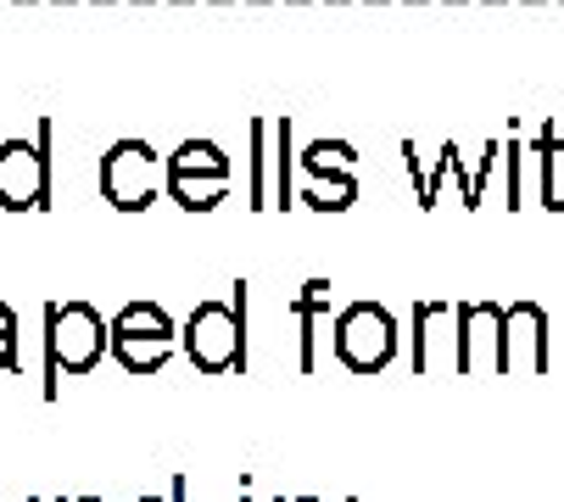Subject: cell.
<instances>
[{"label":"cell","mask_w":564,"mask_h":502,"mask_svg":"<svg viewBox=\"0 0 564 502\" xmlns=\"http://www.w3.org/2000/svg\"><path fill=\"white\" fill-rule=\"evenodd\" d=\"M180 347H185V358L202 374H240V369H247V280L235 285L229 302L191 307Z\"/></svg>","instance_id":"cell-1"},{"label":"cell","mask_w":564,"mask_h":502,"mask_svg":"<svg viewBox=\"0 0 564 502\" xmlns=\"http://www.w3.org/2000/svg\"><path fill=\"white\" fill-rule=\"evenodd\" d=\"M291 140H296V118L291 112H258L252 123H247V145H252V212H269V207H280V212H291L296 207V179L291 174H302V151H291Z\"/></svg>","instance_id":"cell-2"},{"label":"cell","mask_w":564,"mask_h":502,"mask_svg":"<svg viewBox=\"0 0 564 502\" xmlns=\"http://www.w3.org/2000/svg\"><path fill=\"white\" fill-rule=\"evenodd\" d=\"M101 196L112 212H145L156 196L169 190V156H156L145 140L123 134L101 151Z\"/></svg>","instance_id":"cell-3"},{"label":"cell","mask_w":564,"mask_h":502,"mask_svg":"<svg viewBox=\"0 0 564 502\" xmlns=\"http://www.w3.org/2000/svg\"><path fill=\"white\" fill-rule=\"evenodd\" d=\"M112 352V324L90 302H51L45 307V358L62 374H90Z\"/></svg>","instance_id":"cell-4"},{"label":"cell","mask_w":564,"mask_h":502,"mask_svg":"<svg viewBox=\"0 0 564 502\" xmlns=\"http://www.w3.org/2000/svg\"><path fill=\"white\" fill-rule=\"evenodd\" d=\"M180 335H185V329L169 318V307H156V302H129V307L112 318V358L123 363V374L145 380V374H156V369L174 358Z\"/></svg>","instance_id":"cell-5"},{"label":"cell","mask_w":564,"mask_h":502,"mask_svg":"<svg viewBox=\"0 0 564 502\" xmlns=\"http://www.w3.org/2000/svg\"><path fill=\"white\" fill-rule=\"evenodd\" d=\"M336 358L352 374H380L397 358V313L380 302H352L336 313Z\"/></svg>","instance_id":"cell-6"},{"label":"cell","mask_w":564,"mask_h":502,"mask_svg":"<svg viewBox=\"0 0 564 502\" xmlns=\"http://www.w3.org/2000/svg\"><path fill=\"white\" fill-rule=\"evenodd\" d=\"M51 207V118L40 140H0V212Z\"/></svg>","instance_id":"cell-7"},{"label":"cell","mask_w":564,"mask_h":502,"mask_svg":"<svg viewBox=\"0 0 564 502\" xmlns=\"http://www.w3.org/2000/svg\"><path fill=\"white\" fill-rule=\"evenodd\" d=\"M169 196L185 212H213L229 196V156L213 140H180L169 156Z\"/></svg>","instance_id":"cell-8"},{"label":"cell","mask_w":564,"mask_h":502,"mask_svg":"<svg viewBox=\"0 0 564 502\" xmlns=\"http://www.w3.org/2000/svg\"><path fill=\"white\" fill-rule=\"evenodd\" d=\"M458 374V302H414V374Z\"/></svg>","instance_id":"cell-9"},{"label":"cell","mask_w":564,"mask_h":502,"mask_svg":"<svg viewBox=\"0 0 564 502\" xmlns=\"http://www.w3.org/2000/svg\"><path fill=\"white\" fill-rule=\"evenodd\" d=\"M503 358V307L498 302H458V374H498Z\"/></svg>","instance_id":"cell-10"},{"label":"cell","mask_w":564,"mask_h":502,"mask_svg":"<svg viewBox=\"0 0 564 502\" xmlns=\"http://www.w3.org/2000/svg\"><path fill=\"white\" fill-rule=\"evenodd\" d=\"M542 369H547V313L536 302H509L498 374H542Z\"/></svg>","instance_id":"cell-11"},{"label":"cell","mask_w":564,"mask_h":502,"mask_svg":"<svg viewBox=\"0 0 564 502\" xmlns=\"http://www.w3.org/2000/svg\"><path fill=\"white\" fill-rule=\"evenodd\" d=\"M536 201L547 212H564V140H558V118H542V129H536Z\"/></svg>","instance_id":"cell-12"},{"label":"cell","mask_w":564,"mask_h":502,"mask_svg":"<svg viewBox=\"0 0 564 502\" xmlns=\"http://www.w3.org/2000/svg\"><path fill=\"white\" fill-rule=\"evenodd\" d=\"M402 162H409V174H414V196H420V207H425V212L442 201V185H447V179H458V145H453V140H442V151H436V162H431V167L420 162L414 140H402Z\"/></svg>","instance_id":"cell-13"},{"label":"cell","mask_w":564,"mask_h":502,"mask_svg":"<svg viewBox=\"0 0 564 502\" xmlns=\"http://www.w3.org/2000/svg\"><path fill=\"white\" fill-rule=\"evenodd\" d=\"M352 201H358V174H302L296 179V207L347 212Z\"/></svg>","instance_id":"cell-14"},{"label":"cell","mask_w":564,"mask_h":502,"mask_svg":"<svg viewBox=\"0 0 564 502\" xmlns=\"http://www.w3.org/2000/svg\"><path fill=\"white\" fill-rule=\"evenodd\" d=\"M325 307H330V280H307L302 296H296V324H302L296 369H302V374H313V324H318V313H325Z\"/></svg>","instance_id":"cell-15"},{"label":"cell","mask_w":564,"mask_h":502,"mask_svg":"<svg viewBox=\"0 0 564 502\" xmlns=\"http://www.w3.org/2000/svg\"><path fill=\"white\" fill-rule=\"evenodd\" d=\"M296 162L302 174H358V151L347 140H307Z\"/></svg>","instance_id":"cell-16"},{"label":"cell","mask_w":564,"mask_h":502,"mask_svg":"<svg viewBox=\"0 0 564 502\" xmlns=\"http://www.w3.org/2000/svg\"><path fill=\"white\" fill-rule=\"evenodd\" d=\"M23 358H18V313L0 302V374H18Z\"/></svg>","instance_id":"cell-17"},{"label":"cell","mask_w":564,"mask_h":502,"mask_svg":"<svg viewBox=\"0 0 564 502\" xmlns=\"http://www.w3.org/2000/svg\"><path fill=\"white\" fill-rule=\"evenodd\" d=\"M140 502H169V496H140ZM174 502H185V480L174 485Z\"/></svg>","instance_id":"cell-18"},{"label":"cell","mask_w":564,"mask_h":502,"mask_svg":"<svg viewBox=\"0 0 564 502\" xmlns=\"http://www.w3.org/2000/svg\"><path fill=\"white\" fill-rule=\"evenodd\" d=\"M67 502H101V496H67Z\"/></svg>","instance_id":"cell-19"},{"label":"cell","mask_w":564,"mask_h":502,"mask_svg":"<svg viewBox=\"0 0 564 502\" xmlns=\"http://www.w3.org/2000/svg\"><path fill=\"white\" fill-rule=\"evenodd\" d=\"M280 502H313V496H280Z\"/></svg>","instance_id":"cell-20"},{"label":"cell","mask_w":564,"mask_h":502,"mask_svg":"<svg viewBox=\"0 0 564 502\" xmlns=\"http://www.w3.org/2000/svg\"><path fill=\"white\" fill-rule=\"evenodd\" d=\"M23 502H40V496H23Z\"/></svg>","instance_id":"cell-21"}]
</instances>
